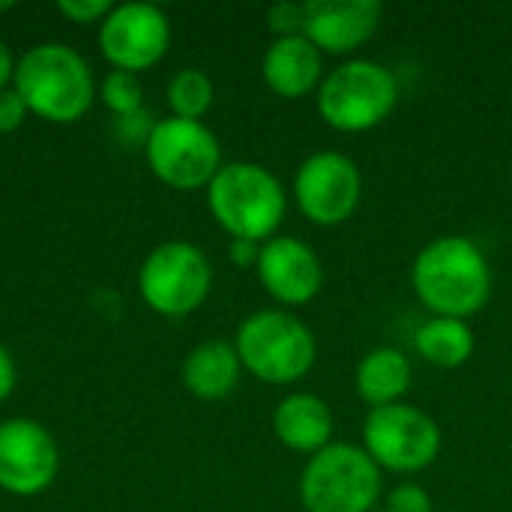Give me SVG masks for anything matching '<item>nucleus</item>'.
<instances>
[{
    "mask_svg": "<svg viewBox=\"0 0 512 512\" xmlns=\"http://www.w3.org/2000/svg\"><path fill=\"white\" fill-rule=\"evenodd\" d=\"M399 102V78L378 60H345L321 78L318 111L339 132L381 126Z\"/></svg>",
    "mask_w": 512,
    "mask_h": 512,
    "instance_id": "nucleus-5",
    "label": "nucleus"
},
{
    "mask_svg": "<svg viewBox=\"0 0 512 512\" xmlns=\"http://www.w3.org/2000/svg\"><path fill=\"white\" fill-rule=\"evenodd\" d=\"M273 432L288 450L315 456L318 450L330 447L333 414L315 393H291L273 411Z\"/></svg>",
    "mask_w": 512,
    "mask_h": 512,
    "instance_id": "nucleus-16",
    "label": "nucleus"
},
{
    "mask_svg": "<svg viewBox=\"0 0 512 512\" xmlns=\"http://www.w3.org/2000/svg\"><path fill=\"white\" fill-rule=\"evenodd\" d=\"M363 450L378 468L393 474H417L438 459L441 429L417 405L396 402L387 408H372L363 423Z\"/></svg>",
    "mask_w": 512,
    "mask_h": 512,
    "instance_id": "nucleus-9",
    "label": "nucleus"
},
{
    "mask_svg": "<svg viewBox=\"0 0 512 512\" xmlns=\"http://www.w3.org/2000/svg\"><path fill=\"white\" fill-rule=\"evenodd\" d=\"M183 387L201 402H219L231 396L240 384L243 363L237 348L222 339H210L195 345L183 360Z\"/></svg>",
    "mask_w": 512,
    "mask_h": 512,
    "instance_id": "nucleus-17",
    "label": "nucleus"
},
{
    "mask_svg": "<svg viewBox=\"0 0 512 512\" xmlns=\"http://www.w3.org/2000/svg\"><path fill=\"white\" fill-rule=\"evenodd\" d=\"M411 387V360L399 348H375L357 366V393L372 408L396 405Z\"/></svg>",
    "mask_w": 512,
    "mask_h": 512,
    "instance_id": "nucleus-18",
    "label": "nucleus"
},
{
    "mask_svg": "<svg viewBox=\"0 0 512 512\" xmlns=\"http://www.w3.org/2000/svg\"><path fill=\"white\" fill-rule=\"evenodd\" d=\"M363 195V177L351 156L339 150H318L294 174V198L300 213L321 225L333 228L354 216Z\"/></svg>",
    "mask_w": 512,
    "mask_h": 512,
    "instance_id": "nucleus-10",
    "label": "nucleus"
},
{
    "mask_svg": "<svg viewBox=\"0 0 512 512\" xmlns=\"http://www.w3.org/2000/svg\"><path fill=\"white\" fill-rule=\"evenodd\" d=\"M15 63H18V60L12 57L9 45L0 39V90L12 84V78H15Z\"/></svg>",
    "mask_w": 512,
    "mask_h": 512,
    "instance_id": "nucleus-29",
    "label": "nucleus"
},
{
    "mask_svg": "<svg viewBox=\"0 0 512 512\" xmlns=\"http://www.w3.org/2000/svg\"><path fill=\"white\" fill-rule=\"evenodd\" d=\"M15 3H0V9H12Z\"/></svg>",
    "mask_w": 512,
    "mask_h": 512,
    "instance_id": "nucleus-30",
    "label": "nucleus"
},
{
    "mask_svg": "<svg viewBox=\"0 0 512 512\" xmlns=\"http://www.w3.org/2000/svg\"><path fill=\"white\" fill-rule=\"evenodd\" d=\"M57 9L72 24H102L108 18V12L114 9V3H108V0H60Z\"/></svg>",
    "mask_w": 512,
    "mask_h": 512,
    "instance_id": "nucleus-23",
    "label": "nucleus"
},
{
    "mask_svg": "<svg viewBox=\"0 0 512 512\" xmlns=\"http://www.w3.org/2000/svg\"><path fill=\"white\" fill-rule=\"evenodd\" d=\"M153 126H156V117L147 108H141L135 114H126V117H114V132L126 147H147V138H150Z\"/></svg>",
    "mask_w": 512,
    "mask_h": 512,
    "instance_id": "nucleus-22",
    "label": "nucleus"
},
{
    "mask_svg": "<svg viewBox=\"0 0 512 512\" xmlns=\"http://www.w3.org/2000/svg\"><path fill=\"white\" fill-rule=\"evenodd\" d=\"M60 468L54 435L27 417L0 423V489L18 498L45 492Z\"/></svg>",
    "mask_w": 512,
    "mask_h": 512,
    "instance_id": "nucleus-12",
    "label": "nucleus"
},
{
    "mask_svg": "<svg viewBox=\"0 0 512 512\" xmlns=\"http://www.w3.org/2000/svg\"><path fill=\"white\" fill-rule=\"evenodd\" d=\"M213 288V267L207 255L186 240H168L156 246L141 270L138 291L141 300L162 318L192 315Z\"/></svg>",
    "mask_w": 512,
    "mask_h": 512,
    "instance_id": "nucleus-7",
    "label": "nucleus"
},
{
    "mask_svg": "<svg viewBox=\"0 0 512 512\" xmlns=\"http://www.w3.org/2000/svg\"><path fill=\"white\" fill-rule=\"evenodd\" d=\"M27 114L66 126L81 120L96 96L87 60L63 42H39L21 54L12 78Z\"/></svg>",
    "mask_w": 512,
    "mask_h": 512,
    "instance_id": "nucleus-2",
    "label": "nucleus"
},
{
    "mask_svg": "<svg viewBox=\"0 0 512 512\" xmlns=\"http://www.w3.org/2000/svg\"><path fill=\"white\" fill-rule=\"evenodd\" d=\"M171 45V21L153 3H117L99 24V48L120 72L153 69Z\"/></svg>",
    "mask_w": 512,
    "mask_h": 512,
    "instance_id": "nucleus-11",
    "label": "nucleus"
},
{
    "mask_svg": "<svg viewBox=\"0 0 512 512\" xmlns=\"http://www.w3.org/2000/svg\"><path fill=\"white\" fill-rule=\"evenodd\" d=\"M372 512H387V510H372Z\"/></svg>",
    "mask_w": 512,
    "mask_h": 512,
    "instance_id": "nucleus-31",
    "label": "nucleus"
},
{
    "mask_svg": "<svg viewBox=\"0 0 512 512\" xmlns=\"http://www.w3.org/2000/svg\"><path fill=\"white\" fill-rule=\"evenodd\" d=\"M237 357L258 381L294 384L315 366L318 342L306 321L285 309H258L237 327Z\"/></svg>",
    "mask_w": 512,
    "mask_h": 512,
    "instance_id": "nucleus-4",
    "label": "nucleus"
},
{
    "mask_svg": "<svg viewBox=\"0 0 512 512\" xmlns=\"http://www.w3.org/2000/svg\"><path fill=\"white\" fill-rule=\"evenodd\" d=\"M381 495V468L357 444L318 450L300 477L306 512H372Z\"/></svg>",
    "mask_w": 512,
    "mask_h": 512,
    "instance_id": "nucleus-6",
    "label": "nucleus"
},
{
    "mask_svg": "<svg viewBox=\"0 0 512 512\" xmlns=\"http://www.w3.org/2000/svg\"><path fill=\"white\" fill-rule=\"evenodd\" d=\"M387 512H432V498L417 483H402L387 495Z\"/></svg>",
    "mask_w": 512,
    "mask_h": 512,
    "instance_id": "nucleus-25",
    "label": "nucleus"
},
{
    "mask_svg": "<svg viewBox=\"0 0 512 512\" xmlns=\"http://www.w3.org/2000/svg\"><path fill=\"white\" fill-rule=\"evenodd\" d=\"M15 381H18V369H15V360L12 354L0 345V402H6L15 390Z\"/></svg>",
    "mask_w": 512,
    "mask_h": 512,
    "instance_id": "nucleus-28",
    "label": "nucleus"
},
{
    "mask_svg": "<svg viewBox=\"0 0 512 512\" xmlns=\"http://www.w3.org/2000/svg\"><path fill=\"white\" fill-rule=\"evenodd\" d=\"M144 156L150 171L177 192L207 189L222 168L219 138L201 120L183 117L156 120Z\"/></svg>",
    "mask_w": 512,
    "mask_h": 512,
    "instance_id": "nucleus-8",
    "label": "nucleus"
},
{
    "mask_svg": "<svg viewBox=\"0 0 512 512\" xmlns=\"http://www.w3.org/2000/svg\"><path fill=\"white\" fill-rule=\"evenodd\" d=\"M417 351L426 363L441 369H459L474 354V330L462 318L432 315L417 330Z\"/></svg>",
    "mask_w": 512,
    "mask_h": 512,
    "instance_id": "nucleus-19",
    "label": "nucleus"
},
{
    "mask_svg": "<svg viewBox=\"0 0 512 512\" xmlns=\"http://www.w3.org/2000/svg\"><path fill=\"white\" fill-rule=\"evenodd\" d=\"M384 6L378 0H309L303 3V36L330 54H348L372 39Z\"/></svg>",
    "mask_w": 512,
    "mask_h": 512,
    "instance_id": "nucleus-14",
    "label": "nucleus"
},
{
    "mask_svg": "<svg viewBox=\"0 0 512 512\" xmlns=\"http://www.w3.org/2000/svg\"><path fill=\"white\" fill-rule=\"evenodd\" d=\"M258 279L282 306H306L324 288V264L318 252L297 237H270L261 243Z\"/></svg>",
    "mask_w": 512,
    "mask_h": 512,
    "instance_id": "nucleus-13",
    "label": "nucleus"
},
{
    "mask_svg": "<svg viewBox=\"0 0 512 512\" xmlns=\"http://www.w3.org/2000/svg\"><path fill=\"white\" fill-rule=\"evenodd\" d=\"M321 72H324L321 51L303 33L273 39L261 60L264 84L282 99H300L315 87H321Z\"/></svg>",
    "mask_w": 512,
    "mask_h": 512,
    "instance_id": "nucleus-15",
    "label": "nucleus"
},
{
    "mask_svg": "<svg viewBox=\"0 0 512 512\" xmlns=\"http://www.w3.org/2000/svg\"><path fill=\"white\" fill-rule=\"evenodd\" d=\"M27 117V105L21 102V96L15 93V87H3L0 90V135L15 132Z\"/></svg>",
    "mask_w": 512,
    "mask_h": 512,
    "instance_id": "nucleus-26",
    "label": "nucleus"
},
{
    "mask_svg": "<svg viewBox=\"0 0 512 512\" xmlns=\"http://www.w3.org/2000/svg\"><path fill=\"white\" fill-rule=\"evenodd\" d=\"M411 285L435 315L468 321L492 297V267L471 237L444 234L417 252Z\"/></svg>",
    "mask_w": 512,
    "mask_h": 512,
    "instance_id": "nucleus-1",
    "label": "nucleus"
},
{
    "mask_svg": "<svg viewBox=\"0 0 512 512\" xmlns=\"http://www.w3.org/2000/svg\"><path fill=\"white\" fill-rule=\"evenodd\" d=\"M99 99H102V105H105L114 117L135 114V111L144 108V87H141V78L132 75V72L111 69V72L105 75V81L99 84Z\"/></svg>",
    "mask_w": 512,
    "mask_h": 512,
    "instance_id": "nucleus-21",
    "label": "nucleus"
},
{
    "mask_svg": "<svg viewBox=\"0 0 512 512\" xmlns=\"http://www.w3.org/2000/svg\"><path fill=\"white\" fill-rule=\"evenodd\" d=\"M207 207L231 240L267 243L285 219L288 195L270 168L258 162H225L207 186Z\"/></svg>",
    "mask_w": 512,
    "mask_h": 512,
    "instance_id": "nucleus-3",
    "label": "nucleus"
},
{
    "mask_svg": "<svg viewBox=\"0 0 512 512\" xmlns=\"http://www.w3.org/2000/svg\"><path fill=\"white\" fill-rule=\"evenodd\" d=\"M228 258L237 264V267H258V258H261V243L255 240H231L228 246Z\"/></svg>",
    "mask_w": 512,
    "mask_h": 512,
    "instance_id": "nucleus-27",
    "label": "nucleus"
},
{
    "mask_svg": "<svg viewBox=\"0 0 512 512\" xmlns=\"http://www.w3.org/2000/svg\"><path fill=\"white\" fill-rule=\"evenodd\" d=\"M168 105L171 117L201 120L213 105V81L201 69H180L168 81Z\"/></svg>",
    "mask_w": 512,
    "mask_h": 512,
    "instance_id": "nucleus-20",
    "label": "nucleus"
},
{
    "mask_svg": "<svg viewBox=\"0 0 512 512\" xmlns=\"http://www.w3.org/2000/svg\"><path fill=\"white\" fill-rule=\"evenodd\" d=\"M267 27L279 36L303 33V3H276L267 9Z\"/></svg>",
    "mask_w": 512,
    "mask_h": 512,
    "instance_id": "nucleus-24",
    "label": "nucleus"
}]
</instances>
